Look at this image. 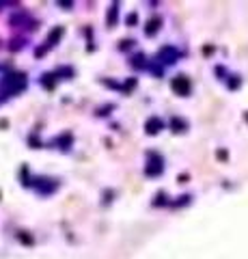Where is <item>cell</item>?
<instances>
[{"label":"cell","mask_w":248,"mask_h":259,"mask_svg":"<svg viewBox=\"0 0 248 259\" xmlns=\"http://www.w3.org/2000/svg\"><path fill=\"white\" fill-rule=\"evenodd\" d=\"M173 89H175V91H177L179 95H186V93L190 91V82H188V80L183 78V76H179V78L173 80Z\"/></svg>","instance_id":"obj_1"},{"label":"cell","mask_w":248,"mask_h":259,"mask_svg":"<svg viewBox=\"0 0 248 259\" xmlns=\"http://www.w3.org/2000/svg\"><path fill=\"white\" fill-rule=\"evenodd\" d=\"M117 9H119V7H117V5H113V7H110V15H108V24H113V22H115V15L119 13Z\"/></svg>","instance_id":"obj_2"}]
</instances>
